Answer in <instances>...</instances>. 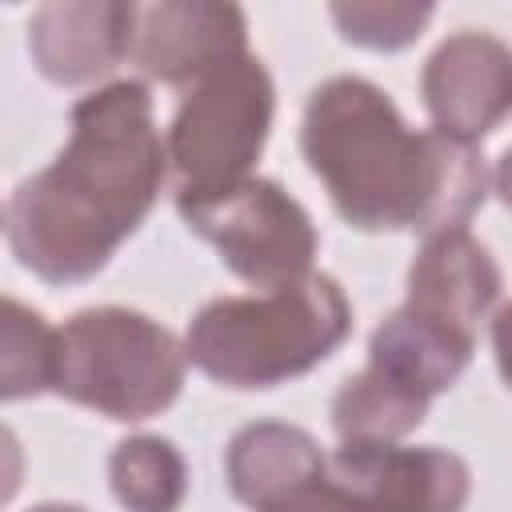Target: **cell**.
<instances>
[{
    "label": "cell",
    "instance_id": "1",
    "mask_svg": "<svg viewBox=\"0 0 512 512\" xmlns=\"http://www.w3.org/2000/svg\"><path fill=\"white\" fill-rule=\"evenodd\" d=\"M68 120L56 160L4 204L8 248L44 284L92 280L144 224L168 176L148 84L112 80L80 96Z\"/></svg>",
    "mask_w": 512,
    "mask_h": 512
},
{
    "label": "cell",
    "instance_id": "2",
    "mask_svg": "<svg viewBox=\"0 0 512 512\" xmlns=\"http://www.w3.org/2000/svg\"><path fill=\"white\" fill-rule=\"evenodd\" d=\"M300 152L336 212L360 232L468 228L492 188L472 144L408 128L392 96L364 76H328L312 88Z\"/></svg>",
    "mask_w": 512,
    "mask_h": 512
},
{
    "label": "cell",
    "instance_id": "3",
    "mask_svg": "<svg viewBox=\"0 0 512 512\" xmlns=\"http://www.w3.org/2000/svg\"><path fill=\"white\" fill-rule=\"evenodd\" d=\"M352 332L344 288L308 272L292 284L208 300L184 332L188 364L224 388H276L328 360Z\"/></svg>",
    "mask_w": 512,
    "mask_h": 512
},
{
    "label": "cell",
    "instance_id": "4",
    "mask_svg": "<svg viewBox=\"0 0 512 512\" xmlns=\"http://www.w3.org/2000/svg\"><path fill=\"white\" fill-rule=\"evenodd\" d=\"M184 368L188 352L160 320L100 304L56 328L52 392L108 420H148L180 396Z\"/></svg>",
    "mask_w": 512,
    "mask_h": 512
},
{
    "label": "cell",
    "instance_id": "5",
    "mask_svg": "<svg viewBox=\"0 0 512 512\" xmlns=\"http://www.w3.org/2000/svg\"><path fill=\"white\" fill-rule=\"evenodd\" d=\"M276 112V88L260 56L244 52L204 72L176 104L168 124V164L176 196L220 192L252 176Z\"/></svg>",
    "mask_w": 512,
    "mask_h": 512
},
{
    "label": "cell",
    "instance_id": "6",
    "mask_svg": "<svg viewBox=\"0 0 512 512\" xmlns=\"http://www.w3.org/2000/svg\"><path fill=\"white\" fill-rule=\"evenodd\" d=\"M184 224L204 236L228 272L256 288H280L312 272L316 228L296 196L276 180L248 176L220 192L176 196Z\"/></svg>",
    "mask_w": 512,
    "mask_h": 512
},
{
    "label": "cell",
    "instance_id": "7",
    "mask_svg": "<svg viewBox=\"0 0 512 512\" xmlns=\"http://www.w3.org/2000/svg\"><path fill=\"white\" fill-rule=\"evenodd\" d=\"M420 96L436 132L476 148L512 116V48L492 32H452L424 60Z\"/></svg>",
    "mask_w": 512,
    "mask_h": 512
},
{
    "label": "cell",
    "instance_id": "8",
    "mask_svg": "<svg viewBox=\"0 0 512 512\" xmlns=\"http://www.w3.org/2000/svg\"><path fill=\"white\" fill-rule=\"evenodd\" d=\"M328 476L364 512H464L472 468L448 448L408 444H340Z\"/></svg>",
    "mask_w": 512,
    "mask_h": 512
},
{
    "label": "cell",
    "instance_id": "9",
    "mask_svg": "<svg viewBox=\"0 0 512 512\" xmlns=\"http://www.w3.org/2000/svg\"><path fill=\"white\" fill-rule=\"evenodd\" d=\"M248 52V16L216 0L136 4L132 64L160 84H196L216 64Z\"/></svg>",
    "mask_w": 512,
    "mask_h": 512
},
{
    "label": "cell",
    "instance_id": "10",
    "mask_svg": "<svg viewBox=\"0 0 512 512\" xmlns=\"http://www.w3.org/2000/svg\"><path fill=\"white\" fill-rule=\"evenodd\" d=\"M136 4L124 0H52L28 20V56L60 88L92 84L132 56Z\"/></svg>",
    "mask_w": 512,
    "mask_h": 512
},
{
    "label": "cell",
    "instance_id": "11",
    "mask_svg": "<svg viewBox=\"0 0 512 512\" xmlns=\"http://www.w3.org/2000/svg\"><path fill=\"white\" fill-rule=\"evenodd\" d=\"M500 268L492 252L468 232L448 228L424 236L412 268H408V296L404 304L468 340H476L480 320L500 296Z\"/></svg>",
    "mask_w": 512,
    "mask_h": 512
},
{
    "label": "cell",
    "instance_id": "12",
    "mask_svg": "<svg viewBox=\"0 0 512 512\" xmlns=\"http://www.w3.org/2000/svg\"><path fill=\"white\" fill-rule=\"evenodd\" d=\"M224 476L240 504L264 512L288 492L316 484L328 476V456L312 440V432L284 420L244 424L224 452Z\"/></svg>",
    "mask_w": 512,
    "mask_h": 512
},
{
    "label": "cell",
    "instance_id": "13",
    "mask_svg": "<svg viewBox=\"0 0 512 512\" xmlns=\"http://www.w3.org/2000/svg\"><path fill=\"white\" fill-rule=\"evenodd\" d=\"M108 484L128 512H176L188 492V468L172 440L128 436L108 456Z\"/></svg>",
    "mask_w": 512,
    "mask_h": 512
},
{
    "label": "cell",
    "instance_id": "14",
    "mask_svg": "<svg viewBox=\"0 0 512 512\" xmlns=\"http://www.w3.org/2000/svg\"><path fill=\"white\" fill-rule=\"evenodd\" d=\"M56 372V328L20 304L16 296H4L0 312V396L28 400L40 392H52Z\"/></svg>",
    "mask_w": 512,
    "mask_h": 512
},
{
    "label": "cell",
    "instance_id": "15",
    "mask_svg": "<svg viewBox=\"0 0 512 512\" xmlns=\"http://www.w3.org/2000/svg\"><path fill=\"white\" fill-rule=\"evenodd\" d=\"M432 4H408V0H352L332 4L328 16L340 28L348 44L372 48V52H400L408 48L424 24L432 20Z\"/></svg>",
    "mask_w": 512,
    "mask_h": 512
},
{
    "label": "cell",
    "instance_id": "16",
    "mask_svg": "<svg viewBox=\"0 0 512 512\" xmlns=\"http://www.w3.org/2000/svg\"><path fill=\"white\" fill-rule=\"evenodd\" d=\"M264 512H364L332 476L316 480V484H304L296 492H288L284 500L268 504Z\"/></svg>",
    "mask_w": 512,
    "mask_h": 512
},
{
    "label": "cell",
    "instance_id": "17",
    "mask_svg": "<svg viewBox=\"0 0 512 512\" xmlns=\"http://www.w3.org/2000/svg\"><path fill=\"white\" fill-rule=\"evenodd\" d=\"M492 352H496V368L504 384L512 388V300L492 316Z\"/></svg>",
    "mask_w": 512,
    "mask_h": 512
},
{
    "label": "cell",
    "instance_id": "18",
    "mask_svg": "<svg viewBox=\"0 0 512 512\" xmlns=\"http://www.w3.org/2000/svg\"><path fill=\"white\" fill-rule=\"evenodd\" d=\"M492 192L512 208V148L496 160V168H492Z\"/></svg>",
    "mask_w": 512,
    "mask_h": 512
},
{
    "label": "cell",
    "instance_id": "19",
    "mask_svg": "<svg viewBox=\"0 0 512 512\" xmlns=\"http://www.w3.org/2000/svg\"><path fill=\"white\" fill-rule=\"evenodd\" d=\"M28 512H88V508H80V504H64V500H48V504H36V508H28Z\"/></svg>",
    "mask_w": 512,
    "mask_h": 512
}]
</instances>
